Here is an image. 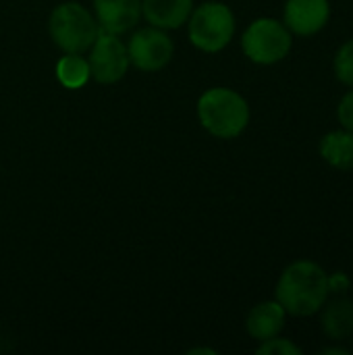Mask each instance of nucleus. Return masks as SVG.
Segmentation results:
<instances>
[{"label":"nucleus","mask_w":353,"mask_h":355,"mask_svg":"<svg viewBox=\"0 0 353 355\" xmlns=\"http://www.w3.org/2000/svg\"><path fill=\"white\" fill-rule=\"evenodd\" d=\"M331 297L329 272L314 260H295L279 277L275 300L289 316L308 318L320 312Z\"/></svg>","instance_id":"f257e3e1"},{"label":"nucleus","mask_w":353,"mask_h":355,"mask_svg":"<svg viewBox=\"0 0 353 355\" xmlns=\"http://www.w3.org/2000/svg\"><path fill=\"white\" fill-rule=\"evenodd\" d=\"M202 127L218 139H235L250 125L248 100L229 87H212L198 100Z\"/></svg>","instance_id":"f03ea898"},{"label":"nucleus","mask_w":353,"mask_h":355,"mask_svg":"<svg viewBox=\"0 0 353 355\" xmlns=\"http://www.w3.org/2000/svg\"><path fill=\"white\" fill-rule=\"evenodd\" d=\"M50 35L64 54H81L98 37V21L79 2H64L50 15Z\"/></svg>","instance_id":"7ed1b4c3"},{"label":"nucleus","mask_w":353,"mask_h":355,"mask_svg":"<svg viewBox=\"0 0 353 355\" xmlns=\"http://www.w3.org/2000/svg\"><path fill=\"white\" fill-rule=\"evenodd\" d=\"M293 48V33L287 25L273 17H260L250 23L241 37L243 54L256 64H277L289 56Z\"/></svg>","instance_id":"20e7f679"},{"label":"nucleus","mask_w":353,"mask_h":355,"mask_svg":"<svg viewBox=\"0 0 353 355\" xmlns=\"http://www.w3.org/2000/svg\"><path fill=\"white\" fill-rule=\"evenodd\" d=\"M235 35V15L223 2H204L189 15V40L204 52H221Z\"/></svg>","instance_id":"39448f33"},{"label":"nucleus","mask_w":353,"mask_h":355,"mask_svg":"<svg viewBox=\"0 0 353 355\" xmlns=\"http://www.w3.org/2000/svg\"><path fill=\"white\" fill-rule=\"evenodd\" d=\"M87 62L89 73L98 83H114L123 79L131 64L127 46L119 40V35L106 31L98 33V37L94 40Z\"/></svg>","instance_id":"423d86ee"},{"label":"nucleus","mask_w":353,"mask_h":355,"mask_svg":"<svg viewBox=\"0 0 353 355\" xmlns=\"http://www.w3.org/2000/svg\"><path fill=\"white\" fill-rule=\"evenodd\" d=\"M129 62L139 71H160L173 58V42L158 27L139 29L127 46Z\"/></svg>","instance_id":"0eeeda50"},{"label":"nucleus","mask_w":353,"mask_h":355,"mask_svg":"<svg viewBox=\"0 0 353 355\" xmlns=\"http://www.w3.org/2000/svg\"><path fill=\"white\" fill-rule=\"evenodd\" d=\"M331 21V0H287L283 23L293 35L310 37L320 33Z\"/></svg>","instance_id":"6e6552de"},{"label":"nucleus","mask_w":353,"mask_h":355,"mask_svg":"<svg viewBox=\"0 0 353 355\" xmlns=\"http://www.w3.org/2000/svg\"><path fill=\"white\" fill-rule=\"evenodd\" d=\"M98 25L106 33L129 31L141 15V0H94Z\"/></svg>","instance_id":"1a4fd4ad"},{"label":"nucleus","mask_w":353,"mask_h":355,"mask_svg":"<svg viewBox=\"0 0 353 355\" xmlns=\"http://www.w3.org/2000/svg\"><path fill=\"white\" fill-rule=\"evenodd\" d=\"M285 320H287V312L277 300L262 302V304L254 306L252 312L248 314L246 329L252 339L262 343L266 339L281 335V331L285 329Z\"/></svg>","instance_id":"9d476101"},{"label":"nucleus","mask_w":353,"mask_h":355,"mask_svg":"<svg viewBox=\"0 0 353 355\" xmlns=\"http://www.w3.org/2000/svg\"><path fill=\"white\" fill-rule=\"evenodd\" d=\"M320 331L333 341H343L353 335V300L335 297L327 300L320 308Z\"/></svg>","instance_id":"9b49d317"},{"label":"nucleus","mask_w":353,"mask_h":355,"mask_svg":"<svg viewBox=\"0 0 353 355\" xmlns=\"http://www.w3.org/2000/svg\"><path fill=\"white\" fill-rule=\"evenodd\" d=\"M193 10L191 0H141V12L158 29L181 27Z\"/></svg>","instance_id":"f8f14e48"},{"label":"nucleus","mask_w":353,"mask_h":355,"mask_svg":"<svg viewBox=\"0 0 353 355\" xmlns=\"http://www.w3.org/2000/svg\"><path fill=\"white\" fill-rule=\"evenodd\" d=\"M320 158L341 173L353 171V133L347 129H333L325 133L318 141Z\"/></svg>","instance_id":"ddd939ff"},{"label":"nucleus","mask_w":353,"mask_h":355,"mask_svg":"<svg viewBox=\"0 0 353 355\" xmlns=\"http://www.w3.org/2000/svg\"><path fill=\"white\" fill-rule=\"evenodd\" d=\"M56 77L58 81L69 87V89H79L81 85L87 83V79L92 77L89 73V62L79 56V54H67L58 60L56 64Z\"/></svg>","instance_id":"4468645a"},{"label":"nucleus","mask_w":353,"mask_h":355,"mask_svg":"<svg viewBox=\"0 0 353 355\" xmlns=\"http://www.w3.org/2000/svg\"><path fill=\"white\" fill-rule=\"evenodd\" d=\"M333 73L341 85L353 87V37L337 48L333 58Z\"/></svg>","instance_id":"2eb2a0df"},{"label":"nucleus","mask_w":353,"mask_h":355,"mask_svg":"<svg viewBox=\"0 0 353 355\" xmlns=\"http://www.w3.org/2000/svg\"><path fill=\"white\" fill-rule=\"evenodd\" d=\"M260 355H302V347L295 345L291 339H283V337H273L260 343L258 347Z\"/></svg>","instance_id":"dca6fc26"},{"label":"nucleus","mask_w":353,"mask_h":355,"mask_svg":"<svg viewBox=\"0 0 353 355\" xmlns=\"http://www.w3.org/2000/svg\"><path fill=\"white\" fill-rule=\"evenodd\" d=\"M337 121L343 129L353 133V87L343 94V98L337 104Z\"/></svg>","instance_id":"f3484780"},{"label":"nucleus","mask_w":353,"mask_h":355,"mask_svg":"<svg viewBox=\"0 0 353 355\" xmlns=\"http://www.w3.org/2000/svg\"><path fill=\"white\" fill-rule=\"evenodd\" d=\"M352 285L350 277L343 275V272H335V275H329V287H331V293L333 291H347Z\"/></svg>","instance_id":"a211bd4d"},{"label":"nucleus","mask_w":353,"mask_h":355,"mask_svg":"<svg viewBox=\"0 0 353 355\" xmlns=\"http://www.w3.org/2000/svg\"><path fill=\"white\" fill-rule=\"evenodd\" d=\"M320 354L322 355H350V349H345V347H325V349H320Z\"/></svg>","instance_id":"6ab92c4d"},{"label":"nucleus","mask_w":353,"mask_h":355,"mask_svg":"<svg viewBox=\"0 0 353 355\" xmlns=\"http://www.w3.org/2000/svg\"><path fill=\"white\" fill-rule=\"evenodd\" d=\"M189 354L193 355V354H210V355H214L216 352H212V349H191Z\"/></svg>","instance_id":"aec40b11"}]
</instances>
